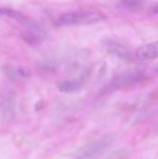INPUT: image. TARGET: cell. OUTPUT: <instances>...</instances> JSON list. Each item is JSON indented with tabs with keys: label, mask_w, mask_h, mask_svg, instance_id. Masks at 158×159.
I'll return each instance as SVG.
<instances>
[{
	"label": "cell",
	"mask_w": 158,
	"mask_h": 159,
	"mask_svg": "<svg viewBox=\"0 0 158 159\" xmlns=\"http://www.w3.org/2000/svg\"><path fill=\"white\" fill-rule=\"evenodd\" d=\"M156 71H157V72H158V65H157V66H156Z\"/></svg>",
	"instance_id": "cell-9"
},
{
	"label": "cell",
	"mask_w": 158,
	"mask_h": 159,
	"mask_svg": "<svg viewBox=\"0 0 158 159\" xmlns=\"http://www.w3.org/2000/svg\"><path fill=\"white\" fill-rule=\"evenodd\" d=\"M109 143L110 141L107 139L92 142L79 149L74 155V159H88L94 157L95 156L101 154L109 145Z\"/></svg>",
	"instance_id": "cell-3"
},
{
	"label": "cell",
	"mask_w": 158,
	"mask_h": 159,
	"mask_svg": "<svg viewBox=\"0 0 158 159\" xmlns=\"http://www.w3.org/2000/svg\"><path fill=\"white\" fill-rule=\"evenodd\" d=\"M121 5H123L125 7H128V8H138L142 6V3L141 2H138V1H125V2H122Z\"/></svg>",
	"instance_id": "cell-8"
},
{
	"label": "cell",
	"mask_w": 158,
	"mask_h": 159,
	"mask_svg": "<svg viewBox=\"0 0 158 159\" xmlns=\"http://www.w3.org/2000/svg\"><path fill=\"white\" fill-rule=\"evenodd\" d=\"M135 56L139 61H149L158 58V41L139 48L135 52Z\"/></svg>",
	"instance_id": "cell-5"
},
{
	"label": "cell",
	"mask_w": 158,
	"mask_h": 159,
	"mask_svg": "<svg viewBox=\"0 0 158 159\" xmlns=\"http://www.w3.org/2000/svg\"><path fill=\"white\" fill-rule=\"evenodd\" d=\"M1 16L14 19L19 23H20V24L24 25L26 28H28L29 33H33V34L41 35V28L36 23V21H34V20H32L31 18H29L28 16L24 15L23 13H21L20 11H17V10H14V9L8 8V7H0V17Z\"/></svg>",
	"instance_id": "cell-2"
},
{
	"label": "cell",
	"mask_w": 158,
	"mask_h": 159,
	"mask_svg": "<svg viewBox=\"0 0 158 159\" xmlns=\"http://www.w3.org/2000/svg\"><path fill=\"white\" fill-rule=\"evenodd\" d=\"M102 20V16L93 10H74L61 14L55 20L57 26H71V25H82L91 24L99 22Z\"/></svg>",
	"instance_id": "cell-1"
},
{
	"label": "cell",
	"mask_w": 158,
	"mask_h": 159,
	"mask_svg": "<svg viewBox=\"0 0 158 159\" xmlns=\"http://www.w3.org/2000/svg\"><path fill=\"white\" fill-rule=\"evenodd\" d=\"M81 88H82V82L77 79L63 80L58 86V89L61 92L69 93V94L77 92Z\"/></svg>",
	"instance_id": "cell-6"
},
{
	"label": "cell",
	"mask_w": 158,
	"mask_h": 159,
	"mask_svg": "<svg viewBox=\"0 0 158 159\" xmlns=\"http://www.w3.org/2000/svg\"><path fill=\"white\" fill-rule=\"evenodd\" d=\"M17 74L21 76V77H24V78H27V77H30L31 76V71L29 68L25 67V66H19L17 68Z\"/></svg>",
	"instance_id": "cell-7"
},
{
	"label": "cell",
	"mask_w": 158,
	"mask_h": 159,
	"mask_svg": "<svg viewBox=\"0 0 158 159\" xmlns=\"http://www.w3.org/2000/svg\"><path fill=\"white\" fill-rule=\"evenodd\" d=\"M143 76H144V75L141 72L131 71V72L121 74V75L115 76L113 79L112 84H113V86H115L116 88L130 86V85H134V84H137L140 81H142L143 79Z\"/></svg>",
	"instance_id": "cell-4"
}]
</instances>
